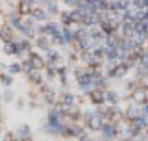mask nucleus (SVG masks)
I'll use <instances>...</instances> for the list:
<instances>
[{"label":"nucleus","instance_id":"f257e3e1","mask_svg":"<svg viewBox=\"0 0 148 141\" xmlns=\"http://www.w3.org/2000/svg\"><path fill=\"white\" fill-rule=\"evenodd\" d=\"M0 39H2L4 45L13 43V41H15V28L9 24V22H6V24L0 28Z\"/></svg>","mask_w":148,"mask_h":141},{"label":"nucleus","instance_id":"f03ea898","mask_svg":"<svg viewBox=\"0 0 148 141\" xmlns=\"http://www.w3.org/2000/svg\"><path fill=\"white\" fill-rule=\"evenodd\" d=\"M87 97H89V102H91L92 106L106 104V91H104V89H96L95 87V89H91V93Z\"/></svg>","mask_w":148,"mask_h":141},{"label":"nucleus","instance_id":"7ed1b4c3","mask_svg":"<svg viewBox=\"0 0 148 141\" xmlns=\"http://www.w3.org/2000/svg\"><path fill=\"white\" fill-rule=\"evenodd\" d=\"M104 123H106V121L102 119L100 115H96V113H95V115H92V117H91L89 121H87L85 124H87V128H89V130H92V132H98V130H102Z\"/></svg>","mask_w":148,"mask_h":141},{"label":"nucleus","instance_id":"20e7f679","mask_svg":"<svg viewBox=\"0 0 148 141\" xmlns=\"http://www.w3.org/2000/svg\"><path fill=\"white\" fill-rule=\"evenodd\" d=\"M132 100L135 102V104H145V102H148L146 89L145 87H137L135 91H132Z\"/></svg>","mask_w":148,"mask_h":141},{"label":"nucleus","instance_id":"39448f33","mask_svg":"<svg viewBox=\"0 0 148 141\" xmlns=\"http://www.w3.org/2000/svg\"><path fill=\"white\" fill-rule=\"evenodd\" d=\"M41 95H43L45 104H54V102H56V91L52 87L43 86V87H41Z\"/></svg>","mask_w":148,"mask_h":141},{"label":"nucleus","instance_id":"423d86ee","mask_svg":"<svg viewBox=\"0 0 148 141\" xmlns=\"http://www.w3.org/2000/svg\"><path fill=\"white\" fill-rule=\"evenodd\" d=\"M28 58H30L32 63H34V69H41V70H43L46 65H48V63H46V59L43 58V56H39L37 52H30V54H28Z\"/></svg>","mask_w":148,"mask_h":141},{"label":"nucleus","instance_id":"0eeeda50","mask_svg":"<svg viewBox=\"0 0 148 141\" xmlns=\"http://www.w3.org/2000/svg\"><path fill=\"white\" fill-rule=\"evenodd\" d=\"M17 138L21 141H32V130L28 124H21L17 128Z\"/></svg>","mask_w":148,"mask_h":141},{"label":"nucleus","instance_id":"6e6552de","mask_svg":"<svg viewBox=\"0 0 148 141\" xmlns=\"http://www.w3.org/2000/svg\"><path fill=\"white\" fill-rule=\"evenodd\" d=\"M120 30H122V37H133L135 35V24L130 21H124L120 24Z\"/></svg>","mask_w":148,"mask_h":141},{"label":"nucleus","instance_id":"1a4fd4ad","mask_svg":"<svg viewBox=\"0 0 148 141\" xmlns=\"http://www.w3.org/2000/svg\"><path fill=\"white\" fill-rule=\"evenodd\" d=\"M32 17H34V21H39V22H43L48 19V11L43 8H32V13H30Z\"/></svg>","mask_w":148,"mask_h":141},{"label":"nucleus","instance_id":"9d476101","mask_svg":"<svg viewBox=\"0 0 148 141\" xmlns=\"http://www.w3.org/2000/svg\"><path fill=\"white\" fill-rule=\"evenodd\" d=\"M126 117H128V121H133V119H137V117H141V106L135 104V102H133L132 106H128Z\"/></svg>","mask_w":148,"mask_h":141},{"label":"nucleus","instance_id":"9b49d317","mask_svg":"<svg viewBox=\"0 0 148 141\" xmlns=\"http://www.w3.org/2000/svg\"><path fill=\"white\" fill-rule=\"evenodd\" d=\"M17 11L21 13V15H24V17H28L32 13V4L28 2V0H18V4H17Z\"/></svg>","mask_w":148,"mask_h":141},{"label":"nucleus","instance_id":"f8f14e48","mask_svg":"<svg viewBox=\"0 0 148 141\" xmlns=\"http://www.w3.org/2000/svg\"><path fill=\"white\" fill-rule=\"evenodd\" d=\"M28 76V80H30L32 84H37V86H39V84H43V76H41V69H32L30 73L26 74Z\"/></svg>","mask_w":148,"mask_h":141},{"label":"nucleus","instance_id":"ddd939ff","mask_svg":"<svg viewBox=\"0 0 148 141\" xmlns=\"http://www.w3.org/2000/svg\"><path fill=\"white\" fill-rule=\"evenodd\" d=\"M119 100H120V97L117 91H113V89L106 91V102H109V106H119Z\"/></svg>","mask_w":148,"mask_h":141},{"label":"nucleus","instance_id":"4468645a","mask_svg":"<svg viewBox=\"0 0 148 141\" xmlns=\"http://www.w3.org/2000/svg\"><path fill=\"white\" fill-rule=\"evenodd\" d=\"M50 43H52V41H50L46 35H39V37H37V48H39V50H48Z\"/></svg>","mask_w":148,"mask_h":141},{"label":"nucleus","instance_id":"2eb2a0df","mask_svg":"<svg viewBox=\"0 0 148 141\" xmlns=\"http://www.w3.org/2000/svg\"><path fill=\"white\" fill-rule=\"evenodd\" d=\"M59 21H61V24H63V26H69V28L74 24V22H72V17H71V11H63V13H59Z\"/></svg>","mask_w":148,"mask_h":141},{"label":"nucleus","instance_id":"dca6fc26","mask_svg":"<svg viewBox=\"0 0 148 141\" xmlns=\"http://www.w3.org/2000/svg\"><path fill=\"white\" fill-rule=\"evenodd\" d=\"M21 65H22V73H24V74H28L32 69H34V63H32V59H30V58L22 59V62H21Z\"/></svg>","mask_w":148,"mask_h":141},{"label":"nucleus","instance_id":"f3484780","mask_svg":"<svg viewBox=\"0 0 148 141\" xmlns=\"http://www.w3.org/2000/svg\"><path fill=\"white\" fill-rule=\"evenodd\" d=\"M46 11H48V15H58V13H59L58 4H56L54 0H50V2L46 4Z\"/></svg>","mask_w":148,"mask_h":141},{"label":"nucleus","instance_id":"a211bd4d","mask_svg":"<svg viewBox=\"0 0 148 141\" xmlns=\"http://www.w3.org/2000/svg\"><path fill=\"white\" fill-rule=\"evenodd\" d=\"M0 84L6 86V87H9L13 84V76H11V74H0Z\"/></svg>","mask_w":148,"mask_h":141},{"label":"nucleus","instance_id":"6ab92c4d","mask_svg":"<svg viewBox=\"0 0 148 141\" xmlns=\"http://www.w3.org/2000/svg\"><path fill=\"white\" fill-rule=\"evenodd\" d=\"M52 43H54V45H61V46L69 45V43H67V39L63 37V34H58V35H54V37H52Z\"/></svg>","mask_w":148,"mask_h":141},{"label":"nucleus","instance_id":"aec40b11","mask_svg":"<svg viewBox=\"0 0 148 141\" xmlns=\"http://www.w3.org/2000/svg\"><path fill=\"white\" fill-rule=\"evenodd\" d=\"M8 70H9V74H17V73H21V70H22L21 62H18V63H11V65L8 67Z\"/></svg>","mask_w":148,"mask_h":141},{"label":"nucleus","instance_id":"412c9836","mask_svg":"<svg viewBox=\"0 0 148 141\" xmlns=\"http://www.w3.org/2000/svg\"><path fill=\"white\" fill-rule=\"evenodd\" d=\"M13 97H15V93H13L11 89H6V91H4V100H6V102H11Z\"/></svg>","mask_w":148,"mask_h":141},{"label":"nucleus","instance_id":"4be33fe9","mask_svg":"<svg viewBox=\"0 0 148 141\" xmlns=\"http://www.w3.org/2000/svg\"><path fill=\"white\" fill-rule=\"evenodd\" d=\"M4 141H21L17 138V134H13V132H8L6 135H4Z\"/></svg>","mask_w":148,"mask_h":141},{"label":"nucleus","instance_id":"5701e85b","mask_svg":"<svg viewBox=\"0 0 148 141\" xmlns=\"http://www.w3.org/2000/svg\"><path fill=\"white\" fill-rule=\"evenodd\" d=\"M141 106V115L143 117H148V102H145V104H139Z\"/></svg>","mask_w":148,"mask_h":141},{"label":"nucleus","instance_id":"b1692460","mask_svg":"<svg viewBox=\"0 0 148 141\" xmlns=\"http://www.w3.org/2000/svg\"><path fill=\"white\" fill-rule=\"evenodd\" d=\"M17 108H18V110L24 108V98H18V100H17Z\"/></svg>","mask_w":148,"mask_h":141},{"label":"nucleus","instance_id":"393cba45","mask_svg":"<svg viewBox=\"0 0 148 141\" xmlns=\"http://www.w3.org/2000/svg\"><path fill=\"white\" fill-rule=\"evenodd\" d=\"M4 69H6V65H4L2 62H0V70H4Z\"/></svg>","mask_w":148,"mask_h":141},{"label":"nucleus","instance_id":"a878e982","mask_svg":"<svg viewBox=\"0 0 148 141\" xmlns=\"http://www.w3.org/2000/svg\"><path fill=\"white\" fill-rule=\"evenodd\" d=\"M0 135H2V128H0Z\"/></svg>","mask_w":148,"mask_h":141},{"label":"nucleus","instance_id":"bb28decb","mask_svg":"<svg viewBox=\"0 0 148 141\" xmlns=\"http://www.w3.org/2000/svg\"><path fill=\"white\" fill-rule=\"evenodd\" d=\"M146 52H148V46H146Z\"/></svg>","mask_w":148,"mask_h":141}]
</instances>
